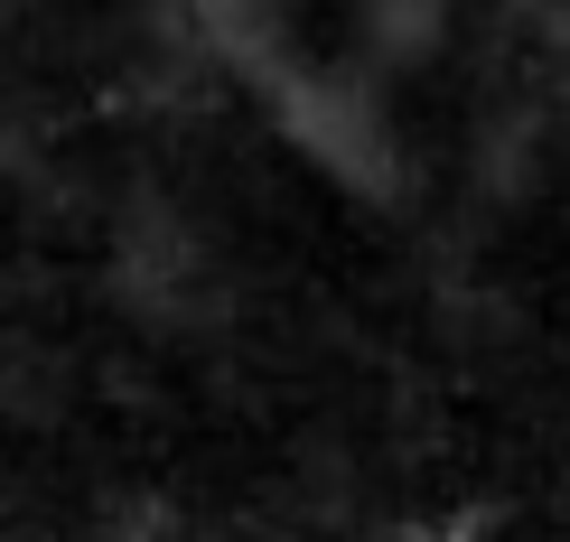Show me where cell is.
Masks as SVG:
<instances>
[{
    "label": "cell",
    "instance_id": "obj_1",
    "mask_svg": "<svg viewBox=\"0 0 570 542\" xmlns=\"http://www.w3.org/2000/svg\"><path fill=\"white\" fill-rule=\"evenodd\" d=\"M272 104H281V131H291L327 178L365 187V197H393L402 187V131H393V112L374 104L365 85H346V76H281Z\"/></svg>",
    "mask_w": 570,
    "mask_h": 542
},
{
    "label": "cell",
    "instance_id": "obj_2",
    "mask_svg": "<svg viewBox=\"0 0 570 542\" xmlns=\"http://www.w3.org/2000/svg\"><path fill=\"white\" fill-rule=\"evenodd\" d=\"M206 38H216L234 66H253V76H281V19H272V0H206Z\"/></svg>",
    "mask_w": 570,
    "mask_h": 542
},
{
    "label": "cell",
    "instance_id": "obj_3",
    "mask_svg": "<svg viewBox=\"0 0 570 542\" xmlns=\"http://www.w3.org/2000/svg\"><path fill=\"white\" fill-rule=\"evenodd\" d=\"M355 19H365V38L393 47V57H421V47L440 38V0H355Z\"/></svg>",
    "mask_w": 570,
    "mask_h": 542
}]
</instances>
